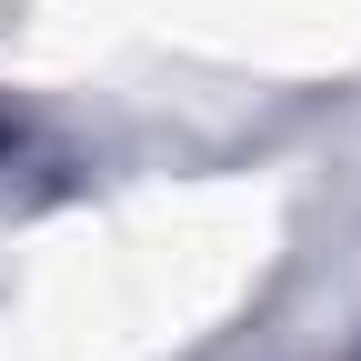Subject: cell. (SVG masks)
<instances>
[{"label": "cell", "mask_w": 361, "mask_h": 361, "mask_svg": "<svg viewBox=\"0 0 361 361\" xmlns=\"http://www.w3.org/2000/svg\"><path fill=\"white\" fill-rule=\"evenodd\" d=\"M0 151H11V121H0Z\"/></svg>", "instance_id": "1"}]
</instances>
